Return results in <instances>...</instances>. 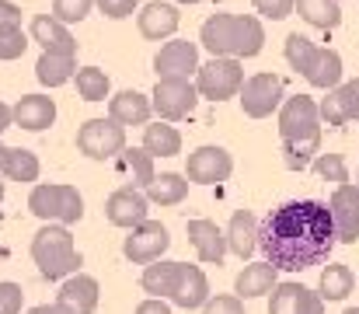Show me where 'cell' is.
Listing matches in <instances>:
<instances>
[{
    "label": "cell",
    "instance_id": "1",
    "mask_svg": "<svg viewBox=\"0 0 359 314\" xmlns=\"http://www.w3.org/2000/svg\"><path fill=\"white\" fill-rule=\"evenodd\" d=\"M258 248L272 269L304 273L321 266L335 248V227L328 203L321 199H293L276 207L258 227Z\"/></svg>",
    "mask_w": 359,
    "mask_h": 314
},
{
    "label": "cell",
    "instance_id": "2",
    "mask_svg": "<svg viewBox=\"0 0 359 314\" xmlns=\"http://www.w3.org/2000/svg\"><path fill=\"white\" fill-rule=\"evenodd\" d=\"M32 259L46 280H67L81 266V251L74 248V234L60 223H46L32 237Z\"/></svg>",
    "mask_w": 359,
    "mask_h": 314
},
{
    "label": "cell",
    "instance_id": "3",
    "mask_svg": "<svg viewBox=\"0 0 359 314\" xmlns=\"http://www.w3.org/2000/svg\"><path fill=\"white\" fill-rule=\"evenodd\" d=\"M28 209L46 223H77L84 216V199L74 185H35L28 196Z\"/></svg>",
    "mask_w": 359,
    "mask_h": 314
},
{
    "label": "cell",
    "instance_id": "4",
    "mask_svg": "<svg viewBox=\"0 0 359 314\" xmlns=\"http://www.w3.org/2000/svg\"><path fill=\"white\" fill-rule=\"evenodd\" d=\"M77 147H81V154H88L95 161H109L126 150V129L112 119H88L77 129Z\"/></svg>",
    "mask_w": 359,
    "mask_h": 314
},
{
    "label": "cell",
    "instance_id": "5",
    "mask_svg": "<svg viewBox=\"0 0 359 314\" xmlns=\"http://www.w3.org/2000/svg\"><path fill=\"white\" fill-rule=\"evenodd\" d=\"M196 95L210 98V102H224L231 95H238L244 84V70L238 60H210L206 67L196 70Z\"/></svg>",
    "mask_w": 359,
    "mask_h": 314
},
{
    "label": "cell",
    "instance_id": "6",
    "mask_svg": "<svg viewBox=\"0 0 359 314\" xmlns=\"http://www.w3.org/2000/svg\"><path fill=\"white\" fill-rule=\"evenodd\" d=\"M168 244H171L168 227H164L161 220H143V223L133 227L129 237L122 241V255H126L129 262H136V266H150V262H157V259L168 251Z\"/></svg>",
    "mask_w": 359,
    "mask_h": 314
},
{
    "label": "cell",
    "instance_id": "7",
    "mask_svg": "<svg viewBox=\"0 0 359 314\" xmlns=\"http://www.w3.org/2000/svg\"><path fill=\"white\" fill-rule=\"evenodd\" d=\"M150 98H154L150 108H154L161 119H185V115L196 108V102H199L196 84H192L189 77H161Z\"/></svg>",
    "mask_w": 359,
    "mask_h": 314
},
{
    "label": "cell",
    "instance_id": "8",
    "mask_svg": "<svg viewBox=\"0 0 359 314\" xmlns=\"http://www.w3.org/2000/svg\"><path fill=\"white\" fill-rule=\"evenodd\" d=\"M283 102V81L276 74H255L241 84V108L251 119H265L272 115Z\"/></svg>",
    "mask_w": 359,
    "mask_h": 314
},
{
    "label": "cell",
    "instance_id": "9",
    "mask_svg": "<svg viewBox=\"0 0 359 314\" xmlns=\"http://www.w3.org/2000/svg\"><path fill=\"white\" fill-rule=\"evenodd\" d=\"M279 133H283V143L321 136V126H318V105L311 102L307 95L290 98V102L283 105V112H279Z\"/></svg>",
    "mask_w": 359,
    "mask_h": 314
},
{
    "label": "cell",
    "instance_id": "10",
    "mask_svg": "<svg viewBox=\"0 0 359 314\" xmlns=\"http://www.w3.org/2000/svg\"><path fill=\"white\" fill-rule=\"evenodd\" d=\"M328 213H332V227H335V241H346V244H356L359 237V189L353 182L339 185L332 203H328Z\"/></svg>",
    "mask_w": 359,
    "mask_h": 314
},
{
    "label": "cell",
    "instance_id": "11",
    "mask_svg": "<svg viewBox=\"0 0 359 314\" xmlns=\"http://www.w3.org/2000/svg\"><path fill=\"white\" fill-rule=\"evenodd\" d=\"M234 171V157L224 150V147H199L189 154V182H199V185H217V182H227V175Z\"/></svg>",
    "mask_w": 359,
    "mask_h": 314
},
{
    "label": "cell",
    "instance_id": "12",
    "mask_svg": "<svg viewBox=\"0 0 359 314\" xmlns=\"http://www.w3.org/2000/svg\"><path fill=\"white\" fill-rule=\"evenodd\" d=\"M238 14H213L203 25V46L213 53V60H238Z\"/></svg>",
    "mask_w": 359,
    "mask_h": 314
},
{
    "label": "cell",
    "instance_id": "13",
    "mask_svg": "<svg viewBox=\"0 0 359 314\" xmlns=\"http://www.w3.org/2000/svg\"><path fill=\"white\" fill-rule=\"evenodd\" d=\"M28 39L42 46V53H53V56H77V42L70 35L67 25H60L53 14H35L32 18V28H28Z\"/></svg>",
    "mask_w": 359,
    "mask_h": 314
},
{
    "label": "cell",
    "instance_id": "14",
    "mask_svg": "<svg viewBox=\"0 0 359 314\" xmlns=\"http://www.w3.org/2000/svg\"><path fill=\"white\" fill-rule=\"evenodd\" d=\"M56 304L67 314H95V308H98V280L81 276V273L67 276L60 294H56Z\"/></svg>",
    "mask_w": 359,
    "mask_h": 314
},
{
    "label": "cell",
    "instance_id": "15",
    "mask_svg": "<svg viewBox=\"0 0 359 314\" xmlns=\"http://www.w3.org/2000/svg\"><path fill=\"white\" fill-rule=\"evenodd\" d=\"M105 216H109V223H116V227H140L143 220H147V196L136 189V185H126L119 192H112L109 196V203H105Z\"/></svg>",
    "mask_w": 359,
    "mask_h": 314
},
{
    "label": "cell",
    "instance_id": "16",
    "mask_svg": "<svg viewBox=\"0 0 359 314\" xmlns=\"http://www.w3.org/2000/svg\"><path fill=\"white\" fill-rule=\"evenodd\" d=\"M53 119H56V102L46 98V95H25V98H18V105L11 108V122L21 126V129H28V133L49 129Z\"/></svg>",
    "mask_w": 359,
    "mask_h": 314
},
{
    "label": "cell",
    "instance_id": "17",
    "mask_svg": "<svg viewBox=\"0 0 359 314\" xmlns=\"http://www.w3.org/2000/svg\"><path fill=\"white\" fill-rule=\"evenodd\" d=\"M154 70L161 77H189L192 70H199V49H196V42H168L154 56Z\"/></svg>",
    "mask_w": 359,
    "mask_h": 314
},
{
    "label": "cell",
    "instance_id": "18",
    "mask_svg": "<svg viewBox=\"0 0 359 314\" xmlns=\"http://www.w3.org/2000/svg\"><path fill=\"white\" fill-rule=\"evenodd\" d=\"M210 301V283H206V273L199 266H185L178 269V280H175V290H171V304L192 311V308H203Z\"/></svg>",
    "mask_w": 359,
    "mask_h": 314
},
{
    "label": "cell",
    "instance_id": "19",
    "mask_svg": "<svg viewBox=\"0 0 359 314\" xmlns=\"http://www.w3.org/2000/svg\"><path fill=\"white\" fill-rule=\"evenodd\" d=\"M189 241H192V248L199 251V259L203 262H224V255H227V237H224V230L213 223V220H189Z\"/></svg>",
    "mask_w": 359,
    "mask_h": 314
},
{
    "label": "cell",
    "instance_id": "20",
    "mask_svg": "<svg viewBox=\"0 0 359 314\" xmlns=\"http://www.w3.org/2000/svg\"><path fill=\"white\" fill-rule=\"evenodd\" d=\"M178 11L171 7V4H161V0H154V4H147L143 11H140V35L143 39H168V35H175V28H178Z\"/></svg>",
    "mask_w": 359,
    "mask_h": 314
},
{
    "label": "cell",
    "instance_id": "21",
    "mask_svg": "<svg viewBox=\"0 0 359 314\" xmlns=\"http://www.w3.org/2000/svg\"><path fill=\"white\" fill-rule=\"evenodd\" d=\"M150 98L147 95H140V91H119L112 102H109V119L112 122H119L122 129L126 126H143L147 119H150Z\"/></svg>",
    "mask_w": 359,
    "mask_h": 314
},
{
    "label": "cell",
    "instance_id": "22",
    "mask_svg": "<svg viewBox=\"0 0 359 314\" xmlns=\"http://www.w3.org/2000/svg\"><path fill=\"white\" fill-rule=\"evenodd\" d=\"M227 248L238 255V259H251L255 255V248H258V223H255V216L248 213V209H238L234 216H231V227H227Z\"/></svg>",
    "mask_w": 359,
    "mask_h": 314
},
{
    "label": "cell",
    "instance_id": "23",
    "mask_svg": "<svg viewBox=\"0 0 359 314\" xmlns=\"http://www.w3.org/2000/svg\"><path fill=\"white\" fill-rule=\"evenodd\" d=\"M276 283H279V269H272L269 262H251V266H244V273L238 276L234 290H238V301H244V297L272 294Z\"/></svg>",
    "mask_w": 359,
    "mask_h": 314
},
{
    "label": "cell",
    "instance_id": "24",
    "mask_svg": "<svg viewBox=\"0 0 359 314\" xmlns=\"http://www.w3.org/2000/svg\"><path fill=\"white\" fill-rule=\"evenodd\" d=\"M189 192V178L185 175H154V182L147 185V203H157V207H175L182 203Z\"/></svg>",
    "mask_w": 359,
    "mask_h": 314
},
{
    "label": "cell",
    "instance_id": "25",
    "mask_svg": "<svg viewBox=\"0 0 359 314\" xmlns=\"http://www.w3.org/2000/svg\"><path fill=\"white\" fill-rule=\"evenodd\" d=\"M178 269H182V262H150L147 269H143V276H140V283H143V290L147 294H154L157 301L161 297H171V290H175V280H178Z\"/></svg>",
    "mask_w": 359,
    "mask_h": 314
},
{
    "label": "cell",
    "instance_id": "26",
    "mask_svg": "<svg viewBox=\"0 0 359 314\" xmlns=\"http://www.w3.org/2000/svg\"><path fill=\"white\" fill-rule=\"evenodd\" d=\"M74 74H77L74 56H53V53H42L39 63H35V77H39L46 88H60V84H67Z\"/></svg>",
    "mask_w": 359,
    "mask_h": 314
},
{
    "label": "cell",
    "instance_id": "27",
    "mask_svg": "<svg viewBox=\"0 0 359 314\" xmlns=\"http://www.w3.org/2000/svg\"><path fill=\"white\" fill-rule=\"evenodd\" d=\"M143 150L150 154V157H175L178 150H182V136H178V129L175 126H147L143 129Z\"/></svg>",
    "mask_w": 359,
    "mask_h": 314
},
{
    "label": "cell",
    "instance_id": "28",
    "mask_svg": "<svg viewBox=\"0 0 359 314\" xmlns=\"http://www.w3.org/2000/svg\"><path fill=\"white\" fill-rule=\"evenodd\" d=\"M353 273H349V266H325V273H321V283H318V297L321 301H346L349 294H353Z\"/></svg>",
    "mask_w": 359,
    "mask_h": 314
},
{
    "label": "cell",
    "instance_id": "29",
    "mask_svg": "<svg viewBox=\"0 0 359 314\" xmlns=\"http://www.w3.org/2000/svg\"><path fill=\"white\" fill-rule=\"evenodd\" d=\"M293 7L300 11V18L314 28H335L342 21L339 0H293Z\"/></svg>",
    "mask_w": 359,
    "mask_h": 314
},
{
    "label": "cell",
    "instance_id": "30",
    "mask_svg": "<svg viewBox=\"0 0 359 314\" xmlns=\"http://www.w3.org/2000/svg\"><path fill=\"white\" fill-rule=\"evenodd\" d=\"M311 290L300 287V283H276L272 287V304H269V314H300L304 304H307Z\"/></svg>",
    "mask_w": 359,
    "mask_h": 314
},
{
    "label": "cell",
    "instance_id": "31",
    "mask_svg": "<svg viewBox=\"0 0 359 314\" xmlns=\"http://www.w3.org/2000/svg\"><path fill=\"white\" fill-rule=\"evenodd\" d=\"M307 81L314 88H335L342 81V56L335 49H318V60H314Z\"/></svg>",
    "mask_w": 359,
    "mask_h": 314
},
{
    "label": "cell",
    "instance_id": "32",
    "mask_svg": "<svg viewBox=\"0 0 359 314\" xmlns=\"http://www.w3.org/2000/svg\"><path fill=\"white\" fill-rule=\"evenodd\" d=\"M318 49L321 46H314L307 35H300V32H293L290 39H286V63L297 70V74H311V67H314V60H318Z\"/></svg>",
    "mask_w": 359,
    "mask_h": 314
},
{
    "label": "cell",
    "instance_id": "33",
    "mask_svg": "<svg viewBox=\"0 0 359 314\" xmlns=\"http://www.w3.org/2000/svg\"><path fill=\"white\" fill-rule=\"evenodd\" d=\"M119 164L133 175V182H136V189L143 185H150L154 182V157L143 150V147H129V150H122L119 154Z\"/></svg>",
    "mask_w": 359,
    "mask_h": 314
},
{
    "label": "cell",
    "instance_id": "34",
    "mask_svg": "<svg viewBox=\"0 0 359 314\" xmlns=\"http://www.w3.org/2000/svg\"><path fill=\"white\" fill-rule=\"evenodd\" d=\"M77 77V91H81V98L84 102H105L109 98V74L105 70H98V67H84V70H77L74 74Z\"/></svg>",
    "mask_w": 359,
    "mask_h": 314
},
{
    "label": "cell",
    "instance_id": "35",
    "mask_svg": "<svg viewBox=\"0 0 359 314\" xmlns=\"http://www.w3.org/2000/svg\"><path fill=\"white\" fill-rule=\"evenodd\" d=\"M262 46H265L262 21H258V18H251V14H244V18H241V28H238V56L251 60V56H258V53H262Z\"/></svg>",
    "mask_w": 359,
    "mask_h": 314
},
{
    "label": "cell",
    "instance_id": "36",
    "mask_svg": "<svg viewBox=\"0 0 359 314\" xmlns=\"http://www.w3.org/2000/svg\"><path fill=\"white\" fill-rule=\"evenodd\" d=\"M4 175L11 182H35L39 178V157L32 150H11L7 164H4Z\"/></svg>",
    "mask_w": 359,
    "mask_h": 314
},
{
    "label": "cell",
    "instance_id": "37",
    "mask_svg": "<svg viewBox=\"0 0 359 314\" xmlns=\"http://www.w3.org/2000/svg\"><path fill=\"white\" fill-rule=\"evenodd\" d=\"M318 143H321V136L283 143V161H286V168H290V171H304V168L311 164V157L318 154Z\"/></svg>",
    "mask_w": 359,
    "mask_h": 314
},
{
    "label": "cell",
    "instance_id": "38",
    "mask_svg": "<svg viewBox=\"0 0 359 314\" xmlns=\"http://www.w3.org/2000/svg\"><path fill=\"white\" fill-rule=\"evenodd\" d=\"M95 0H53V18L60 25H74V21H84L91 14Z\"/></svg>",
    "mask_w": 359,
    "mask_h": 314
},
{
    "label": "cell",
    "instance_id": "39",
    "mask_svg": "<svg viewBox=\"0 0 359 314\" xmlns=\"http://www.w3.org/2000/svg\"><path fill=\"white\" fill-rule=\"evenodd\" d=\"M28 42H32V39L21 32V25L0 28V60H18V56H25Z\"/></svg>",
    "mask_w": 359,
    "mask_h": 314
},
{
    "label": "cell",
    "instance_id": "40",
    "mask_svg": "<svg viewBox=\"0 0 359 314\" xmlns=\"http://www.w3.org/2000/svg\"><path fill=\"white\" fill-rule=\"evenodd\" d=\"M314 168H318V175H321V178H328V182H339V185H346V182H349V168H346L342 154H318Z\"/></svg>",
    "mask_w": 359,
    "mask_h": 314
},
{
    "label": "cell",
    "instance_id": "41",
    "mask_svg": "<svg viewBox=\"0 0 359 314\" xmlns=\"http://www.w3.org/2000/svg\"><path fill=\"white\" fill-rule=\"evenodd\" d=\"M21 287L18 283H0V314H21Z\"/></svg>",
    "mask_w": 359,
    "mask_h": 314
},
{
    "label": "cell",
    "instance_id": "42",
    "mask_svg": "<svg viewBox=\"0 0 359 314\" xmlns=\"http://www.w3.org/2000/svg\"><path fill=\"white\" fill-rule=\"evenodd\" d=\"M335 95H339V102L346 108V119H359V77L349 81V84H342Z\"/></svg>",
    "mask_w": 359,
    "mask_h": 314
},
{
    "label": "cell",
    "instance_id": "43",
    "mask_svg": "<svg viewBox=\"0 0 359 314\" xmlns=\"http://www.w3.org/2000/svg\"><path fill=\"white\" fill-rule=\"evenodd\" d=\"M255 11L265 14V18H272V21H283V18H290L293 0H255Z\"/></svg>",
    "mask_w": 359,
    "mask_h": 314
},
{
    "label": "cell",
    "instance_id": "44",
    "mask_svg": "<svg viewBox=\"0 0 359 314\" xmlns=\"http://www.w3.org/2000/svg\"><path fill=\"white\" fill-rule=\"evenodd\" d=\"M318 115H325V122H328V126H342V122H349V119H346V108H342V102H339V95H335V91L321 102Z\"/></svg>",
    "mask_w": 359,
    "mask_h": 314
},
{
    "label": "cell",
    "instance_id": "45",
    "mask_svg": "<svg viewBox=\"0 0 359 314\" xmlns=\"http://www.w3.org/2000/svg\"><path fill=\"white\" fill-rule=\"evenodd\" d=\"M203 314H244V304L238 297H210L203 304Z\"/></svg>",
    "mask_w": 359,
    "mask_h": 314
},
{
    "label": "cell",
    "instance_id": "46",
    "mask_svg": "<svg viewBox=\"0 0 359 314\" xmlns=\"http://www.w3.org/2000/svg\"><path fill=\"white\" fill-rule=\"evenodd\" d=\"M95 4L102 7L105 18H116V21H119V18H129V14L136 11V0H95Z\"/></svg>",
    "mask_w": 359,
    "mask_h": 314
},
{
    "label": "cell",
    "instance_id": "47",
    "mask_svg": "<svg viewBox=\"0 0 359 314\" xmlns=\"http://www.w3.org/2000/svg\"><path fill=\"white\" fill-rule=\"evenodd\" d=\"M21 25V7L11 0H0V28H14Z\"/></svg>",
    "mask_w": 359,
    "mask_h": 314
},
{
    "label": "cell",
    "instance_id": "48",
    "mask_svg": "<svg viewBox=\"0 0 359 314\" xmlns=\"http://www.w3.org/2000/svg\"><path fill=\"white\" fill-rule=\"evenodd\" d=\"M136 314H171V308H168L164 301H157V297H150V301H143V304L136 308Z\"/></svg>",
    "mask_w": 359,
    "mask_h": 314
},
{
    "label": "cell",
    "instance_id": "49",
    "mask_svg": "<svg viewBox=\"0 0 359 314\" xmlns=\"http://www.w3.org/2000/svg\"><path fill=\"white\" fill-rule=\"evenodd\" d=\"M300 314H325V301L311 290V297H307V304H304V311H300Z\"/></svg>",
    "mask_w": 359,
    "mask_h": 314
},
{
    "label": "cell",
    "instance_id": "50",
    "mask_svg": "<svg viewBox=\"0 0 359 314\" xmlns=\"http://www.w3.org/2000/svg\"><path fill=\"white\" fill-rule=\"evenodd\" d=\"M28 314H67L60 304H39V308H32Z\"/></svg>",
    "mask_w": 359,
    "mask_h": 314
},
{
    "label": "cell",
    "instance_id": "51",
    "mask_svg": "<svg viewBox=\"0 0 359 314\" xmlns=\"http://www.w3.org/2000/svg\"><path fill=\"white\" fill-rule=\"evenodd\" d=\"M7 126H11V108H7V105L0 102V133H4Z\"/></svg>",
    "mask_w": 359,
    "mask_h": 314
},
{
    "label": "cell",
    "instance_id": "52",
    "mask_svg": "<svg viewBox=\"0 0 359 314\" xmlns=\"http://www.w3.org/2000/svg\"><path fill=\"white\" fill-rule=\"evenodd\" d=\"M7 154H11V147H4V143H0V175H4V164H7Z\"/></svg>",
    "mask_w": 359,
    "mask_h": 314
},
{
    "label": "cell",
    "instance_id": "53",
    "mask_svg": "<svg viewBox=\"0 0 359 314\" xmlns=\"http://www.w3.org/2000/svg\"><path fill=\"white\" fill-rule=\"evenodd\" d=\"M178 4H199V0H178Z\"/></svg>",
    "mask_w": 359,
    "mask_h": 314
},
{
    "label": "cell",
    "instance_id": "54",
    "mask_svg": "<svg viewBox=\"0 0 359 314\" xmlns=\"http://www.w3.org/2000/svg\"><path fill=\"white\" fill-rule=\"evenodd\" d=\"M346 314H359V308H349V311H346Z\"/></svg>",
    "mask_w": 359,
    "mask_h": 314
},
{
    "label": "cell",
    "instance_id": "55",
    "mask_svg": "<svg viewBox=\"0 0 359 314\" xmlns=\"http://www.w3.org/2000/svg\"><path fill=\"white\" fill-rule=\"evenodd\" d=\"M0 199H4V182H0Z\"/></svg>",
    "mask_w": 359,
    "mask_h": 314
},
{
    "label": "cell",
    "instance_id": "56",
    "mask_svg": "<svg viewBox=\"0 0 359 314\" xmlns=\"http://www.w3.org/2000/svg\"><path fill=\"white\" fill-rule=\"evenodd\" d=\"M356 189H359V182H356Z\"/></svg>",
    "mask_w": 359,
    "mask_h": 314
}]
</instances>
